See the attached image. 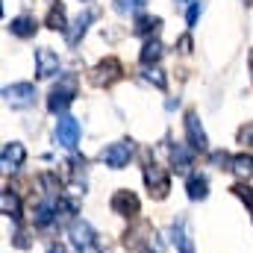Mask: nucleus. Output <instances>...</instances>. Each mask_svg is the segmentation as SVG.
Returning a JSON list of instances; mask_svg holds the SVG:
<instances>
[{"label":"nucleus","instance_id":"20","mask_svg":"<svg viewBox=\"0 0 253 253\" xmlns=\"http://www.w3.org/2000/svg\"><path fill=\"white\" fill-rule=\"evenodd\" d=\"M44 27H47V30H65V27H68V15H65L62 3H53V6H50V12H47V18H44Z\"/></svg>","mask_w":253,"mask_h":253},{"label":"nucleus","instance_id":"24","mask_svg":"<svg viewBox=\"0 0 253 253\" xmlns=\"http://www.w3.org/2000/svg\"><path fill=\"white\" fill-rule=\"evenodd\" d=\"M144 3H147V0H115V9H118L121 15H129V12H138Z\"/></svg>","mask_w":253,"mask_h":253},{"label":"nucleus","instance_id":"29","mask_svg":"<svg viewBox=\"0 0 253 253\" xmlns=\"http://www.w3.org/2000/svg\"><path fill=\"white\" fill-rule=\"evenodd\" d=\"M15 245H18V248H24V251L30 248V239H27V233H24V230H21V233L15 236Z\"/></svg>","mask_w":253,"mask_h":253},{"label":"nucleus","instance_id":"22","mask_svg":"<svg viewBox=\"0 0 253 253\" xmlns=\"http://www.w3.org/2000/svg\"><path fill=\"white\" fill-rule=\"evenodd\" d=\"M186 189H189V197H191V200H206V194H209V183H206V177H200V174H191L189 183H186Z\"/></svg>","mask_w":253,"mask_h":253},{"label":"nucleus","instance_id":"16","mask_svg":"<svg viewBox=\"0 0 253 253\" xmlns=\"http://www.w3.org/2000/svg\"><path fill=\"white\" fill-rule=\"evenodd\" d=\"M56 215H59V203H53V200L39 203V206H36V212H33V218H36V224H39V227H47Z\"/></svg>","mask_w":253,"mask_h":253},{"label":"nucleus","instance_id":"26","mask_svg":"<svg viewBox=\"0 0 253 253\" xmlns=\"http://www.w3.org/2000/svg\"><path fill=\"white\" fill-rule=\"evenodd\" d=\"M147 80H150L156 88H165V77H162V71H159V68H147Z\"/></svg>","mask_w":253,"mask_h":253},{"label":"nucleus","instance_id":"30","mask_svg":"<svg viewBox=\"0 0 253 253\" xmlns=\"http://www.w3.org/2000/svg\"><path fill=\"white\" fill-rule=\"evenodd\" d=\"M177 47H180L183 53H189V50H191V39H189V36H183V39L177 42Z\"/></svg>","mask_w":253,"mask_h":253},{"label":"nucleus","instance_id":"2","mask_svg":"<svg viewBox=\"0 0 253 253\" xmlns=\"http://www.w3.org/2000/svg\"><path fill=\"white\" fill-rule=\"evenodd\" d=\"M144 183H147V189H150V197H156V200L168 197V191H171L168 171L159 168V165H144Z\"/></svg>","mask_w":253,"mask_h":253},{"label":"nucleus","instance_id":"4","mask_svg":"<svg viewBox=\"0 0 253 253\" xmlns=\"http://www.w3.org/2000/svg\"><path fill=\"white\" fill-rule=\"evenodd\" d=\"M3 97H6V103H9L12 109H27V106H33V100H36V85H30V83L6 85V88H3Z\"/></svg>","mask_w":253,"mask_h":253},{"label":"nucleus","instance_id":"8","mask_svg":"<svg viewBox=\"0 0 253 253\" xmlns=\"http://www.w3.org/2000/svg\"><path fill=\"white\" fill-rule=\"evenodd\" d=\"M53 74H59V56L50 47H39L36 50V77L39 80H47Z\"/></svg>","mask_w":253,"mask_h":253},{"label":"nucleus","instance_id":"6","mask_svg":"<svg viewBox=\"0 0 253 253\" xmlns=\"http://www.w3.org/2000/svg\"><path fill=\"white\" fill-rule=\"evenodd\" d=\"M68 236H71V245H74L77 253H88L94 248V230L85 221H74L71 230H68Z\"/></svg>","mask_w":253,"mask_h":253},{"label":"nucleus","instance_id":"13","mask_svg":"<svg viewBox=\"0 0 253 253\" xmlns=\"http://www.w3.org/2000/svg\"><path fill=\"white\" fill-rule=\"evenodd\" d=\"M171 239H174V245H177V251L180 253H194V245H191V233H189L186 218H177V221H174V227H171Z\"/></svg>","mask_w":253,"mask_h":253},{"label":"nucleus","instance_id":"9","mask_svg":"<svg viewBox=\"0 0 253 253\" xmlns=\"http://www.w3.org/2000/svg\"><path fill=\"white\" fill-rule=\"evenodd\" d=\"M24 159H27V150H24V144H18V141H9L6 147H3V153H0V168L9 174V171H18L21 165H24Z\"/></svg>","mask_w":253,"mask_h":253},{"label":"nucleus","instance_id":"18","mask_svg":"<svg viewBox=\"0 0 253 253\" xmlns=\"http://www.w3.org/2000/svg\"><path fill=\"white\" fill-rule=\"evenodd\" d=\"M162 50H165V47H162V42L153 36V39H147V42H144V47H141V56H138V59H141V65H147V68H150L153 62H159Z\"/></svg>","mask_w":253,"mask_h":253},{"label":"nucleus","instance_id":"17","mask_svg":"<svg viewBox=\"0 0 253 253\" xmlns=\"http://www.w3.org/2000/svg\"><path fill=\"white\" fill-rule=\"evenodd\" d=\"M0 209H3V215H9V218H21V203H18V194L12 189H3L0 191Z\"/></svg>","mask_w":253,"mask_h":253},{"label":"nucleus","instance_id":"14","mask_svg":"<svg viewBox=\"0 0 253 253\" xmlns=\"http://www.w3.org/2000/svg\"><path fill=\"white\" fill-rule=\"evenodd\" d=\"M97 18V9H85L74 24H71V30H68V44H77L83 36H85V30H88V24Z\"/></svg>","mask_w":253,"mask_h":253},{"label":"nucleus","instance_id":"10","mask_svg":"<svg viewBox=\"0 0 253 253\" xmlns=\"http://www.w3.org/2000/svg\"><path fill=\"white\" fill-rule=\"evenodd\" d=\"M153 239H156V236H153L150 224H144V221H141V224H135V227H129V230H126L124 245L129 248V251H141V248H144V242H150V245H153Z\"/></svg>","mask_w":253,"mask_h":253},{"label":"nucleus","instance_id":"25","mask_svg":"<svg viewBox=\"0 0 253 253\" xmlns=\"http://www.w3.org/2000/svg\"><path fill=\"white\" fill-rule=\"evenodd\" d=\"M233 194H236V197H242V200L251 206V212H253V191L248 189V186H233Z\"/></svg>","mask_w":253,"mask_h":253},{"label":"nucleus","instance_id":"33","mask_svg":"<svg viewBox=\"0 0 253 253\" xmlns=\"http://www.w3.org/2000/svg\"><path fill=\"white\" fill-rule=\"evenodd\" d=\"M245 3H248V6H253V0H245Z\"/></svg>","mask_w":253,"mask_h":253},{"label":"nucleus","instance_id":"28","mask_svg":"<svg viewBox=\"0 0 253 253\" xmlns=\"http://www.w3.org/2000/svg\"><path fill=\"white\" fill-rule=\"evenodd\" d=\"M200 9H203L200 3H191V6H189V15H186V18H189V27H194V24H197V15H200Z\"/></svg>","mask_w":253,"mask_h":253},{"label":"nucleus","instance_id":"31","mask_svg":"<svg viewBox=\"0 0 253 253\" xmlns=\"http://www.w3.org/2000/svg\"><path fill=\"white\" fill-rule=\"evenodd\" d=\"M47 253H65V248H62V245H50V248H47Z\"/></svg>","mask_w":253,"mask_h":253},{"label":"nucleus","instance_id":"11","mask_svg":"<svg viewBox=\"0 0 253 253\" xmlns=\"http://www.w3.org/2000/svg\"><path fill=\"white\" fill-rule=\"evenodd\" d=\"M109 206H112V212H115V215L132 218V215L138 212V197H135L132 191L121 189V191H115V194H112V203H109Z\"/></svg>","mask_w":253,"mask_h":253},{"label":"nucleus","instance_id":"7","mask_svg":"<svg viewBox=\"0 0 253 253\" xmlns=\"http://www.w3.org/2000/svg\"><path fill=\"white\" fill-rule=\"evenodd\" d=\"M56 141L68 147V150H74L77 144H80V124H77V118H71V115H62L59 121H56Z\"/></svg>","mask_w":253,"mask_h":253},{"label":"nucleus","instance_id":"3","mask_svg":"<svg viewBox=\"0 0 253 253\" xmlns=\"http://www.w3.org/2000/svg\"><path fill=\"white\" fill-rule=\"evenodd\" d=\"M121 74H124L121 62H118L115 56H106L103 62L94 65V71H91V83L103 88V85H112V83H118V80H121Z\"/></svg>","mask_w":253,"mask_h":253},{"label":"nucleus","instance_id":"5","mask_svg":"<svg viewBox=\"0 0 253 253\" xmlns=\"http://www.w3.org/2000/svg\"><path fill=\"white\" fill-rule=\"evenodd\" d=\"M129 156H132V141H115V144H109V147L100 150V159L109 168H124L126 162H129Z\"/></svg>","mask_w":253,"mask_h":253},{"label":"nucleus","instance_id":"1","mask_svg":"<svg viewBox=\"0 0 253 253\" xmlns=\"http://www.w3.org/2000/svg\"><path fill=\"white\" fill-rule=\"evenodd\" d=\"M77 97V77L74 74H65L62 80L50 88V97H47V109L50 112H65Z\"/></svg>","mask_w":253,"mask_h":253},{"label":"nucleus","instance_id":"32","mask_svg":"<svg viewBox=\"0 0 253 253\" xmlns=\"http://www.w3.org/2000/svg\"><path fill=\"white\" fill-rule=\"evenodd\" d=\"M248 62H251V80H253V50L248 53Z\"/></svg>","mask_w":253,"mask_h":253},{"label":"nucleus","instance_id":"12","mask_svg":"<svg viewBox=\"0 0 253 253\" xmlns=\"http://www.w3.org/2000/svg\"><path fill=\"white\" fill-rule=\"evenodd\" d=\"M186 132H189V144L191 150H206V132H203V126H200V118H197V112H186Z\"/></svg>","mask_w":253,"mask_h":253},{"label":"nucleus","instance_id":"15","mask_svg":"<svg viewBox=\"0 0 253 253\" xmlns=\"http://www.w3.org/2000/svg\"><path fill=\"white\" fill-rule=\"evenodd\" d=\"M36 30H39V24H36V18H30V15H18V18H12V24H9V33L18 36V39L36 36Z\"/></svg>","mask_w":253,"mask_h":253},{"label":"nucleus","instance_id":"19","mask_svg":"<svg viewBox=\"0 0 253 253\" xmlns=\"http://www.w3.org/2000/svg\"><path fill=\"white\" fill-rule=\"evenodd\" d=\"M162 27V18H153V15H138L135 18V27L132 33L135 36H156V30Z\"/></svg>","mask_w":253,"mask_h":253},{"label":"nucleus","instance_id":"23","mask_svg":"<svg viewBox=\"0 0 253 253\" xmlns=\"http://www.w3.org/2000/svg\"><path fill=\"white\" fill-rule=\"evenodd\" d=\"M171 162L177 171H189L191 168V150H186L183 144H174L171 147Z\"/></svg>","mask_w":253,"mask_h":253},{"label":"nucleus","instance_id":"27","mask_svg":"<svg viewBox=\"0 0 253 253\" xmlns=\"http://www.w3.org/2000/svg\"><path fill=\"white\" fill-rule=\"evenodd\" d=\"M239 141H242V144H251V147H253V121L248 126H242V129H239Z\"/></svg>","mask_w":253,"mask_h":253},{"label":"nucleus","instance_id":"21","mask_svg":"<svg viewBox=\"0 0 253 253\" xmlns=\"http://www.w3.org/2000/svg\"><path fill=\"white\" fill-rule=\"evenodd\" d=\"M230 171L236 174V177H251L253 174V156L251 153H239V156H233V162H230Z\"/></svg>","mask_w":253,"mask_h":253}]
</instances>
